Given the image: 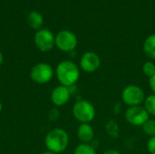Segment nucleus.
Wrapping results in <instances>:
<instances>
[{"label": "nucleus", "instance_id": "nucleus-14", "mask_svg": "<svg viewBox=\"0 0 155 154\" xmlns=\"http://www.w3.org/2000/svg\"><path fill=\"white\" fill-rule=\"evenodd\" d=\"M143 104L150 116H155V94L152 93L146 96Z\"/></svg>", "mask_w": 155, "mask_h": 154}, {"label": "nucleus", "instance_id": "nucleus-21", "mask_svg": "<svg viewBox=\"0 0 155 154\" xmlns=\"http://www.w3.org/2000/svg\"><path fill=\"white\" fill-rule=\"evenodd\" d=\"M149 86H150L153 93L155 94V75H153L152 78L149 79Z\"/></svg>", "mask_w": 155, "mask_h": 154}, {"label": "nucleus", "instance_id": "nucleus-23", "mask_svg": "<svg viewBox=\"0 0 155 154\" xmlns=\"http://www.w3.org/2000/svg\"><path fill=\"white\" fill-rule=\"evenodd\" d=\"M3 62H4V56H3V54H2L1 51H0V66L2 65Z\"/></svg>", "mask_w": 155, "mask_h": 154}, {"label": "nucleus", "instance_id": "nucleus-4", "mask_svg": "<svg viewBox=\"0 0 155 154\" xmlns=\"http://www.w3.org/2000/svg\"><path fill=\"white\" fill-rule=\"evenodd\" d=\"M122 101L128 107L142 105L145 100L144 91L136 84H129L125 86L122 92Z\"/></svg>", "mask_w": 155, "mask_h": 154}, {"label": "nucleus", "instance_id": "nucleus-2", "mask_svg": "<svg viewBox=\"0 0 155 154\" xmlns=\"http://www.w3.org/2000/svg\"><path fill=\"white\" fill-rule=\"evenodd\" d=\"M45 144L47 151L55 154L62 153L68 147L69 135L64 129L54 128L46 134Z\"/></svg>", "mask_w": 155, "mask_h": 154}, {"label": "nucleus", "instance_id": "nucleus-19", "mask_svg": "<svg viewBox=\"0 0 155 154\" xmlns=\"http://www.w3.org/2000/svg\"><path fill=\"white\" fill-rule=\"evenodd\" d=\"M147 150L150 154H155V136L151 137L147 142Z\"/></svg>", "mask_w": 155, "mask_h": 154}, {"label": "nucleus", "instance_id": "nucleus-24", "mask_svg": "<svg viewBox=\"0 0 155 154\" xmlns=\"http://www.w3.org/2000/svg\"><path fill=\"white\" fill-rule=\"evenodd\" d=\"M42 154H55V153H54V152H50V151H46V152H44Z\"/></svg>", "mask_w": 155, "mask_h": 154}, {"label": "nucleus", "instance_id": "nucleus-9", "mask_svg": "<svg viewBox=\"0 0 155 154\" xmlns=\"http://www.w3.org/2000/svg\"><path fill=\"white\" fill-rule=\"evenodd\" d=\"M101 66V59L94 52H85L80 59L81 69L88 74L96 72Z\"/></svg>", "mask_w": 155, "mask_h": 154}, {"label": "nucleus", "instance_id": "nucleus-25", "mask_svg": "<svg viewBox=\"0 0 155 154\" xmlns=\"http://www.w3.org/2000/svg\"><path fill=\"white\" fill-rule=\"evenodd\" d=\"M2 108H3V106H2V103H1V102H0V113L2 112Z\"/></svg>", "mask_w": 155, "mask_h": 154}, {"label": "nucleus", "instance_id": "nucleus-16", "mask_svg": "<svg viewBox=\"0 0 155 154\" xmlns=\"http://www.w3.org/2000/svg\"><path fill=\"white\" fill-rule=\"evenodd\" d=\"M105 130L107 133L114 139H116L119 136V126H118V123L114 120H110L106 123Z\"/></svg>", "mask_w": 155, "mask_h": 154}, {"label": "nucleus", "instance_id": "nucleus-12", "mask_svg": "<svg viewBox=\"0 0 155 154\" xmlns=\"http://www.w3.org/2000/svg\"><path fill=\"white\" fill-rule=\"evenodd\" d=\"M27 23L31 28L35 30H40L44 24L43 15L37 11H32L27 15Z\"/></svg>", "mask_w": 155, "mask_h": 154}, {"label": "nucleus", "instance_id": "nucleus-3", "mask_svg": "<svg viewBox=\"0 0 155 154\" xmlns=\"http://www.w3.org/2000/svg\"><path fill=\"white\" fill-rule=\"evenodd\" d=\"M73 116L81 123H90L96 115V111L92 103L87 100H79L73 106Z\"/></svg>", "mask_w": 155, "mask_h": 154}, {"label": "nucleus", "instance_id": "nucleus-15", "mask_svg": "<svg viewBox=\"0 0 155 154\" xmlns=\"http://www.w3.org/2000/svg\"><path fill=\"white\" fill-rule=\"evenodd\" d=\"M74 154H97L94 147L90 143H80L74 149Z\"/></svg>", "mask_w": 155, "mask_h": 154}, {"label": "nucleus", "instance_id": "nucleus-8", "mask_svg": "<svg viewBox=\"0 0 155 154\" xmlns=\"http://www.w3.org/2000/svg\"><path fill=\"white\" fill-rule=\"evenodd\" d=\"M35 44L36 47L44 53L51 51L55 45V36L45 28H41L35 34Z\"/></svg>", "mask_w": 155, "mask_h": 154}, {"label": "nucleus", "instance_id": "nucleus-13", "mask_svg": "<svg viewBox=\"0 0 155 154\" xmlns=\"http://www.w3.org/2000/svg\"><path fill=\"white\" fill-rule=\"evenodd\" d=\"M143 52L151 59H155V34L148 36L143 44Z\"/></svg>", "mask_w": 155, "mask_h": 154}, {"label": "nucleus", "instance_id": "nucleus-7", "mask_svg": "<svg viewBox=\"0 0 155 154\" xmlns=\"http://www.w3.org/2000/svg\"><path fill=\"white\" fill-rule=\"evenodd\" d=\"M55 45L63 52H72L77 46V37L69 30H62L55 35Z\"/></svg>", "mask_w": 155, "mask_h": 154}, {"label": "nucleus", "instance_id": "nucleus-22", "mask_svg": "<svg viewBox=\"0 0 155 154\" xmlns=\"http://www.w3.org/2000/svg\"><path fill=\"white\" fill-rule=\"evenodd\" d=\"M103 154H121L118 151H116V150H114V149H109V150H107V151H105L104 152Z\"/></svg>", "mask_w": 155, "mask_h": 154}, {"label": "nucleus", "instance_id": "nucleus-18", "mask_svg": "<svg viewBox=\"0 0 155 154\" xmlns=\"http://www.w3.org/2000/svg\"><path fill=\"white\" fill-rule=\"evenodd\" d=\"M143 73L149 79L155 75V64L152 61H147L143 65Z\"/></svg>", "mask_w": 155, "mask_h": 154}, {"label": "nucleus", "instance_id": "nucleus-10", "mask_svg": "<svg viewBox=\"0 0 155 154\" xmlns=\"http://www.w3.org/2000/svg\"><path fill=\"white\" fill-rule=\"evenodd\" d=\"M71 95H72V93L69 87L59 84L55 86L54 90L52 91L51 101L54 106L62 107L69 102Z\"/></svg>", "mask_w": 155, "mask_h": 154}, {"label": "nucleus", "instance_id": "nucleus-17", "mask_svg": "<svg viewBox=\"0 0 155 154\" xmlns=\"http://www.w3.org/2000/svg\"><path fill=\"white\" fill-rule=\"evenodd\" d=\"M143 131L144 133V134H146L147 136L153 137L155 136V120L154 119H149L143 126Z\"/></svg>", "mask_w": 155, "mask_h": 154}, {"label": "nucleus", "instance_id": "nucleus-20", "mask_svg": "<svg viewBox=\"0 0 155 154\" xmlns=\"http://www.w3.org/2000/svg\"><path fill=\"white\" fill-rule=\"evenodd\" d=\"M60 115V113H59V110L57 108H53L49 111V113H48V119L50 121H55L58 119Z\"/></svg>", "mask_w": 155, "mask_h": 154}, {"label": "nucleus", "instance_id": "nucleus-5", "mask_svg": "<svg viewBox=\"0 0 155 154\" xmlns=\"http://www.w3.org/2000/svg\"><path fill=\"white\" fill-rule=\"evenodd\" d=\"M54 70L52 66L46 63H39L33 66L30 72L32 81L39 84L49 83L54 76Z\"/></svg>", "mask_w": 155, "mask_h": 154}, {"label": "nucleus", "instance_id": "nucleus-11", "mask_svg": "<svg viewBox=\"0 0 155 154\" xmlns=\"http://www.w3.org/2000/svg\"><path fill=\"white\" fill-rule=\"evenodd\" d=\"M77 137L81 143H90L94 138V130L90 123H81L77 128Z\"/></svg>", "mask_w": 155, "mask_h": 154}, {"label": "nucleus", "instance_id": "nucleus-1", "mask_svg": "<svg viewBox=\"0 0 155 154\" xmlns=\"http://www.w3.org/2000/svg\"><path fill=\"white\" fill-rule=\"evenodd\" d=\"M56 78L61 85L66 87L74 86L80 77V70L75 63L70 60L60 62L55 69Z\"/></svg>", "mask_w": 155, "mask_h": 154}, {"label": "nucleus", "instance_id": "nucleus-6", "mask_svg": "<svg viewBox=\"0 0 155 154\" xmlns=\"http://www.w3.org/2000/svg\"><path fill=\"white\" fill-rule=\"evenodd\" d=\"M124 117L128 123L135 127H142L150 119V115L143 105L128 107Z\"/></svg>", "mask_w": 155, "mask_h": 154}]
</instances>
